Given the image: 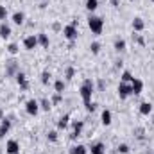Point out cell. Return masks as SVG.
Instances as JSON below:
<instances>
[{
  "instance_id": "1",
  "label": "cell",
  "mask_w": 154,
  "mask_h": 154,
  "mask_svg": "<svg viewBox=\"0 0 154 154\" xmlns=\"http://www.w3.org/2000/svg\"><path fill=\"white\" fill-rule=\"evenodd\" d=\"M79 93H81V99H82L84 106L90 104V102H91V95L95 93V84H93V81H91V79H86V81L81 84Z\"/></svg>"
},
{
  "instance_id": "2",
  "label": "cell",
  "mask_w": 154,
  "mask_h": 154,
  "mask_svg": "<svg viewBox=\"0 0 154 154\" xmlns=\"http://www.w3.org/2000/svg\"><path fill=\"white\" fill-rule=\"evenodd\" d=\"M88 27H90V31H91L95 36H99V34H102V31H104V20H102L100 16L91 14V16L88 18Z\"/></svg>"
},
{
  "instance_id": "3",
  "label": "cell",
  "mask_w": 154,
  "mask_h": 154,
  "mask_svg": "<svg viewBox=\"0 0 154 154\" xmlns=\"http://www.w3.org/2000/svg\"><path fill=\"white\" fill-rule=\"evenodd\" d=\"M63 36L68 39V41H75L77 36H79V32H77V22L74 20L72 23H68V25H65L63 27Z\"/></svg>"
},
{
  "instance_id": "4",
  "label": "cell",
  "mask_w": 154,
  "mask_h": 154,
  "mask_svg": "<svg viewBox=\"0 0 154 154\" xmlns=\"http://www.w3.org/2000/svg\"><path fill=\"white\" fill-rule=\"evenodd\" d=\"M25 111H27V115L36 116L38 111H39V100H36V99H29V100L25 102Z\"/></svg>"
},
{
  "instance_id": "5",
  "label": "cell",
  "mask_w": 154,
  "mask_h": 154,
  "mask_svg": "<svg viewBox=\"0 0 154 154\" xmlns=\"http://www.w3.org/2000/svg\"><path fill=\"white\" fill-rule=\"evenodd\" d=\"M72 129H74V131H72L70 138H72V140H77V138L82 134V129H84V122H82V120H74V122H72Z\"/></svg>"
},
{
  "instance_id": "6",
  "label": "cell",
  "mask_w": 154,
  "mask_h": 154,
  "mask_svg": "<svg viewBox=\"0 0 154 154\" xmlns=\"http://www.w3.org/2000/svg\"><path fill=\"white\" fill-rule=\"evenodd\" d=\"M116 91H118V97H120V99H127L129 95H133V91H131V82H120L118 88H116Z\"/></svg>"
},
{
  "instance_id": "7",
  "label": "cell",
  "mask_w": 154,
  "mask_h": 154,
  "mask_svg": "<svg viewBox=\"0 0 154 154\" xmlns=\"http://www.w3.org/2000/svg\"><path fill=\"white\" fill-rule=\"evenodd\" d=\"M36 47H38V36H34V34L25 36V39H23V48L25 50H34Z\"/></svg>"
},
{
  "instance_id": "8",
  "label": "cell",
  "mask_w": 154,
  "mask_h": 154,
  "mask_svg": "<svg viewBox=\"0 0 154 154\" xmlns=\"http://www.w3.org/2000/svg\"><path fill=\"white\" fill-rule=\"evenodd\" d=\"M131 91H133V95H140L143 91V81L138 79V77H134L131 81Z\"/></svg>"
},
{
  "instance_id": "9",
  "label": "cell",
  "mask_w": 154,
  "mask_h": 154,
  "mask_svg": "<svg viewBox=\"0 0 154 154\" xmlns=\"http://www.w3.org/2000/svg\"><path fill=\"white\" fill-rule=\"evenodd\" d=\"M5 152L7 154H20V143L16 140H9L5 143Z\"/></svg>"
},
{
  "instance_id": "10",
  "label": "cell",
  "mask_w": 154,
  "mask_h": 154,
  "mask_svg": "<svg viewBox=\"0 0 154 154\" xmlns=\"http://www.w3.org/2000/svg\"><path fill=\"white\" fill-rule=\"evenodd\" d=\"M88 152H91V154H106V145H104L102 142H95V143H91V147L88 149Z\"/></svg>"
},
{
  "instance_id": "11",
  "label": "cell",
  "mask_w": 154,
  "mask_h": 154,
  "mask_svg": "<svg viewBox=\"0 0 154 154\" xmlns=\"http://www.w3.org/2000/svg\"><path fill=\"white\" fill-rule=\"evenodd\" d=\"M9 129H11V120L4 116V118L0 120V138H4V136L9 133Z\"/></svg>"
},
{
  "instance_id": "12",
  "label": "cell",
  "mask_w": 154,
  "mask_h": 154,
  "mask_svg": "<svg viewBox=\"0 0 154 154\" xmlns=\"http://www.w3.org/2000/svg\"><path fill=\"white\" fill-rule=\"evenodd\" d=\"M14 77H16V82H18V86L22 90H29V81H27V75L23 72H18Z\"/></svg>"
},
{
  "instance_id": "13",
  "label": "cell",
  "mask_w": 154,
  "mask_h": 154,
  "mask_svg": "<svg viewBox=\"0 0 154 154\" xmlns=\"http://www.w3.org/2000/svg\"><path fill=\"white\" fill-rule=\"evenodd\" d=\"M20 70H18V65H16V61H7L5 63V74L7 75H16Z\"/></svg>"
},
{
  "instance_id": "14",
  "label": "cell",
  "mask_w": 154,
  "mask_h": 154,
  "mask_svg": "<svg viewBox=\"0 0 154 154\" xmlns=\"http://www.w3.org/2000/svg\"><path fill=\"white\" fill-rule=\"evenodd\" d=\"M100 122H102L104 125H111V122H113V113H111L109 109H102V115H100Z\"/></svg>"
},
{
  "instance_id": "15",
  "label": "cell",
  "mask_w": 154,
  "mask_h": 154,
  "mask_svg": "<svg viewBox=\"0 0 154 154\" xmlns=\"http://www.w3.org/2000/svg\"><path fill=\"white\" fill-rule=\"evenodd\" d=\"M133 29H134V32H142V31L145 29V22H143L140 16H136V18L133 20Z\"/></svg>"
},
{
  "instance_id": "16",
  "label": "cell",
  "mask_w": 154,
  "mask_h": 154,
  "mask_svg": "<svg viewBox=\"0 0 154 154\" xmlns=\"http://www.w3.org/2000/svg\"><path fill=\"white\" fill-rule=\"evenodd\" d=\"M152 113V104L151 102H142L140 104V115H143V116H147V115H151Z\"/></svg>"
},
{
  "instance_id": "17",
  "label": "cell",
  "mask_w": 154,
  "mask_h": 154,
  "mask_svg": "<svg viewBox=\"0 0 154 154\" xmlns=\"http://www.w3.org/2000/svg\"><path fill=\"white\" fill-rule=\"evenodd\" d=\"M9 36H11V27H9L5 22H2V23H0V38L7 39Z\"/></svg>"
},
{
  "instance_id": "18",
  "label": "cell",
  "mask_w": 154,
  "mask_h": 154,
  "mask_svg": "<svg viewBox=\"0 0 154 154\" xmlns=\"http://www.w3.org/2000/svg\"><path fill=\"white\" fill-rule=\"evenodd\" d=\"M70 154H88V147L82 143H77L74 147H70Z\"/></svg>"
},
{
  "instance_id": "19",
  "label": "cell",
  "mask_w": 154,
  "mask_h": 154,
  "mask_svg": "<svg viewBox=\"0 0 154 154\" xmlns=\"http://www.w3.org/2000/svg\"><path fill=\"white\" fill-rule=\"evenodd\" d=\"M36 36H38V45H41L43 48H48V45H50L48 36H47L45 32H39V34H36Z\"/></svg>"
},
{
  "instance_id": "20",
  "label": "cell",
  "mask_w": 154,
  "mask_h": 154,
  "mask_svg": "<svg viewBox=\"0 0 154 154\" xmlns=\"http://www.w3.org/2000/svg\"><path fill=\"white\" fill-rule=\"evenodd\" d=\"M68 124H70V115L59 116V120H57V129H66Z\"/></svg>"
},
{
  "instance_id": "21",
  "label": "cell",
  "mask_w": 154,
  "mask_h": 154,
  "mask_svg": "<svg viewBox=\"0 0 154 154\" xmlns=\"http://www.w3.org/2000/svg\"><path fill=\"white\" fill-rule=\"evenodd\" d=\"M25 22V14L22 13V11H16L14 14H13V23H16V25H22Z\"/></svg>"
},
{
  "instance_id": "22",
  "label": "cell",
  "mask_w": 154,
  "mask_h": 154,
  "mask_svg": "<svg viewBox=\"0 0 154 154\" xmlns=\"http://www.w3.org/2000/svg\"><path fill=\"white\" fill-rule=\"evenodd\" d=\"M113 47H115L116 52H124L125 50V47H127V43H125V39H115V43H113Z\"/></svg>"
},
{
  "instance_id": "23",
  "label": "cell",
  "mask_w": 154,
  "mask_h": 154,
  "mask_svg": "<svg viewBox=\"0 0 154 154\" xmlns=\"http://www.w3.org/2000/svg\"><path fill=\"white\" fill-rule=\"evenodd\" d=\"M54 91H56V93H63V91H65V81H63V79H57V81L54 82Z\"/></svg>"
},
{
  "instance_id": "24",
  "label": "cell",
  "mask_w": 154,
  "mask_h": 154,
  "mask_svg": "<svg viewBox=\"0 0 154 154\" xmlns=\"http://www.w3.org/2000/svg\"><path fill=\"white\" fill-rule=\"evenodd\" d=\"M50 108H52V102H50L48 99H41V100H39V109H43V111H50Z\"/></svg>"
},
{
  "instance_id": "25",
  "label": "cell",
  "mask_w": 154,
  "mask_h": 154,
  "mask_svg": "<svg viewBox=\"0 0 154 154\" xmlns=\"http://www.w3.org/2000/svg\"><path fill=\"white\" fill-rule=\"evenodd\" d=\"M84 5H86V9H88L90 13H93V11L99 7V0H86V4H84Z\"/></svg>"
},
{
  "instance_id": "26",
  "label": "cell",
  "mask_w": 154,
  "mask_h": 154,
  "mask_svg": "<svg viewBox=\"0 0 154 154\" xmlns=\"http://www.w3.org/2000/svg\"><path fill=\"white\" fill-rule=\"evenodd\" d=\"M5 48H7V52H9L11 56H16V54L20 52V47H18L16 43H9V45H7Z\"/></svg>"
},
{
  "instance_id": "27",
  "label": "cell",
  "mask_w": 154,
  "mask_h": 154,
  "mask_svg": "<svg viewBox=\"0 0 154 154\" xmlns=\"http://www.w3.org/2000/svg\"><path fill=\"white\" fill-rule=\"evenodd\" d=\"M41 84H45V86H47V84H48V82H50V72H48V70H43V72H41Z\"/></svg>"
},
{
  "instance_id": "28",
  "label": "cell",
  "mask_w": 154,
  "mask_h": 154,
  "mask_svg": "<svg viewBox=\"0 0 154 154\" xmlns=\"http://www.w3.org/2000/svg\"><path fill=\"white\" fill-rule=\"evenodd\" d=\"M120 79H122V82H131L134 77H133V74H131L129 70H124V72H122V75H120Z\"/></svg>"
},
{
  "instance_id": "29",
  "label": "cell",
  "mask_w": 154,
  "mask_h": 154,
  "mask_svg": "<svg viewBox=\"0 0 154 154\" xmlns=\"http://www.w3.org/2000/svg\"><path fill=\"white\" fill-rule=\"evenodd\" d=\"M90 50H91V54H99V52H100V43H99V41H93V43L90 45Z\"/></svg>"
},
{
  "instance_id": "30",
  "label": "cell",
  "mask_w": 154,
  "mask_h": 154,
  "mask_svg": "<svg viewBox=\"0 0 154 154\" xmlns=\"http://www.w3.org/2000/svg\"><path fill=\"white\" fill-rule=\"evenodd\" d=\"M47 138H48V142H52V143H56V142H57V131H48V134H47Z\"/></svg>"
},
{
  "instance_id": "31",
  "label": "cell",
  "mask_w": 154,
  "mask_h": 154,
  "mask_svg": "<svg viewBox=\"0 0 154 154\" xmlns=\"http://www.w3.org/2000/svg\"><path fill=\"white\" fill-rule=\"evenodd\" d=\"M61 100H63V93H54V95H52V100H50V102H52V104H59Z\"/></svg>"
},
{
  "instance_id": "32",
  "label": "cell",
  "mask_w": 154,
  "mask_h": 154,
  "mask_svg": "<svg viewBox=\"0 0 154 154\" xmlns=\"http://www.w3.org/2000/svg\"><path fill=\"white\" fill-rule=\"evenodd\" d=\"M0 20H2V22L7 20V7H5V5H0Z\"/></svg>"
},
{
  "instance_id": "33",
  "label": "cell",
  "mask_w": 154,
  "mask_h": 154,
  "mask_svg": "<svg viewBox=\"0 0 154 154\" xmlns=\"http://www.w3.org/2000/svg\"><path fill=\"white\" fill-rule=\"evenodd\" d=\"M129 151H131V149H129V145H127V143H120V145H118V152H120V154H127Z\"/></svg>"
},
{
  "instance_id": "34",
  "label": "cell",
  "mask_w": 154,
  "mask_h": 154,
  "mask_svg": "<svg viewBox=\"0 0 154 154\" xmlns=\"http://www.w3.org/2000/svg\"><path fill=\"white\" fill-rule=\"evenodd\" d=\"M74 75H75V68H74V66H68V68H66V79H68V81H70V79H74Z\"/></svg>"
},
{
  "instance_id": "35",
  "label": "cell",
  "mask_w": 154,
  "mask_h": 154,
  "mask_svg": "<svg viewBox=\"0 0 154 154\" xmlns=\"http://www.w3.org/2000/svg\"><path fill=\"white\" fill-rule=\"evenodd\" d=\"M97 109V102H90V104H86V111H90V113H93Z\"/></svg>"
},
{
  "instance_id": "36",
  "label": "cell",
  "mask_w": 154,
  "mask_h": 154,
  "mask_svg": "<svg viewBox=\"0 0 154 154\" xmlns=\"http://www.w3.org/2000/svg\"><path fill=\"white\" fill-rule=\"evenodd\" d=\"M133 36H134V38H136V41H138V43H140V45H143V43H145V41H143V38H142V36H140V34H133Z\"/></svg>"
},
{
  "instance_id": "37",
  "label": "cell",
  "mask_w": 154,
  "mask_h": 154,
  "mask_svg": "<svg viewBox=\"0 0 154 154\" xmlns=\"http://www.w3.org/2000/svg\"><path fill=\"white\" fill-rule=\"evenodd\" d=\"M134 134H136L138 138H142V134H143V129H142V127H140V129H136V131H134Z\"/></svg>"
},
{
  "instance_id": "38",
  "label": "cell",
  "mask_w": 154,
  "mask_h": 154,
  "mask_svg": "<svg viewBox=\"0 0 154 154\" xmlns=\"http://www.w3.org/2000/svg\"><path fill=\"white\" fill-rule=\"evenodd\" d=\"M111 5H113V7H118V5H120V0H111Z\"/></svg>"
},
{
  "instance_id": "39",
  "label": "cell",
  "mask_w": 154,
  "mask_h": 154,
  "mask_svg": "<svg viewBox=\"0 0 154 154\" xmlns=\"http://www.w3.org/2000/svg\"><path fill=\"white\" fill-rule=\"evenodd\" d=\"M52 27H54V31H59V29H61V25H59V23H54Z\"/></svg>"
},
{
  "instance_id": "40",
  "label": "cell",
  "mask_w": 154,
  "mask_h": 154,
  "mask_svg": "<svg viewBox=\"0 0 154 154\" xmlns=\"http://www.w3.org/2000/svg\"><path fill=\"white\" fill-rule=\"evenodd\" d=\"M2 118H4V111H2V109H0V120H2Z\"/></svg>"
},
{
  "instance_id": "41",
  "label": "cell",
  "mask_w": 154,
  "mask_h": 154,
  "mask_svg": "<svg viewBox=\"0 0 154 154\" xmlns=\"http://www.w3.org/2000/svg\"><path fill=\"white\" fill-rule=\"evenodd\" d=\"M152 124H154V113H152Z\"/></svg>"
},
{
  "instance_id": "42",
  "label": "cell",
  "mask_w": 154,
  "mask_h": 154,
  "mask_svg": "<svg viewBox=\"0 0 154 154\" xmlns=\"http://www.w3.org/2000/svg\"><path fill=\"white\" fill-rule=\"evenodd\" d=\"M129 2H134V0H129Z\"/></svg>"
},
{
  "instance_id": "43",
  "label": "cell",
  "mask_w": 154,
  "mask_h": 154,
  "mask_svg": "<svg viewBox=\"0 0 154 154\" xmlns=\"http://www.w3.org/2000/svg\"><path fill=\"white\" fill-rule=\"evenodd\" d=\"M151 2H154V0H151Z\"/></svg>"
},
{
  "instance_id": "44",
  "label": "cell",
  "mask_w": 154,
  "mask_h": 154,
  "mask_svg": "<svg viewBox=\"0 0 154 154\" xmlns=\"http://www.w3.org/2000/svg\"><path fill=\"white\" fill-rule=\"evenodd\" d=\"M152 154H154V152H152Z\"/></svg>"
}]
</instances>
